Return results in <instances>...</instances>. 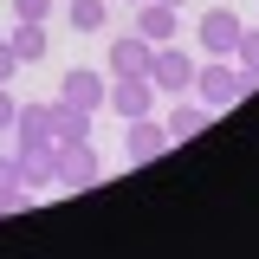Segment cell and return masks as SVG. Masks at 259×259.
Wrapping results in <instances>:
<instances>
[{
	"mask_svg": "<svg viewBox=\"0 0 259 259\" xmlns=\"http://www.w3.org/2000/svg\"><path fill=\"white\" fill-rule=\"evenodd\" d=\"M162 149H168V130H162V117L149 110V117H130L123 123V156L130 162H156Z\"/></svg>",
	"mask_w": 259,
	"mask_h": 259,
	"instance_id": "9c48e42d",
	"label": "cell"
},
{
	"mask_svg": "<svg viewBox=\"0 0 259 259\" xmlns=\"http://www.w3.org/2000/svg\"><path fill=\"white\" fill-rule=\"evenodd\" d=\"M65 20H71V32H104L110 0H71V7H65Z\"/></svg>",
	"mask_w": 259,
	"mask_h": 259,
	"instance_id": "5bb4252c",
	"label": "cell"
},
{
	"mask_svg": "<svg viewBox=\"0 0 259 259\" xmlns=\"http://www.w3.org/2000/svg\"><path fill=\"white\" fill-rule=\"evenodd\" d=\"M52 136H59V143H84V136H91V110L52 97Z\"/></svg>",
	"mask_w": 259,
	"mask_h": 259,
	"instance_id": "4fadbf2b",
	"label": "cell"
},
{
	"mask_svg": "<svg viewBox=\"0 0 259 259\" xmlns=\"http://www.w3.org/2000/svg\"><path fill=\"white\" fill-rule=\"evenodd\" d=\"M7 78H20V59H13V46L0 39V84H7Z\"/></svg>",
	"mask_w": 259,
	"mask_h": 259,
	"instance_id": "ac0fdd59",
	"label": "cell"
},
{
	"mask_svg": "<svg viewBox=\"0 0 259 259\" xmlns=\"http://www.w3.org/2000/svg\"><path fill=\"white\" fill-rule=\"evenodd\" d=\"M104 65H110V78H149L156 46H149L143 32H117V39H110V52H104Z\"/></svg>",
	"mask_w": 259,
	"mask_h": 259,
	"instance_id": "277c9868",
	"label": "cell"
},
{
	"mask_svg": "<svg viewBox=\"0 0 259 259\" xmlns=\"http://www.w3.org/2000/svg\"><path fill=\"white\" fill-rule=\"evenodd\" d=\"M13 168H20V188H26V194L59 188V136H20Z\"/></svg>",
	"mask_w": 259,
	"mask_h": 259,
	"instance_id": "7a4b0ae2",
	"label": "cell"
},
{
	"mask_svg": "<svg viewBox=\"0 0 259 259\" xmlns=\"http://www.w3.org/2000/svg\"><path fill=\"white\" fill-rule=\"evenodd\" d=\"M240 26H246V20H240V13H233V7H214V13H201V52H207V59H233V46H240Z\"/></svg>",
	"mask_w": 259,
	"mask_h": 259,
	"instance_id": "8992f818",
	"label": "cell"
},
{
	"mask_svg": "<svg viewBox=\"0 0 259 259\" xmlns=\"http://www.w3.org/2000/svg\"><path fill=\"white\" fill-rule=\"evenodd\" d=\"M104 110H117V117H149L156 110V84L149 78H110V97H104Z\"/></svg>",
	"mask_w": 259,
	"mask_h": 259,
	"instance_id": "30bf717a",
	"label": "cell"
},
{
	"mask_svg": "<svg viewBox=\"0 0 259 259\" xmlns=\"http://www.w3.org/2000/svg\"><path fill=\"white\" fill-rule=\"evenodd\" d=\"M7 46H13V59H20V65H39V59H46V26H39V20H13Z\"/></svg>",
	"mask_w": 259,
	"mask_h": 259,
	"instance_id": "7c38bea8",
	"label": "cell"
},
{
	"mask_svg": "<svg viewBox=\"0 0 259 259\" xmlns=\"http://www.w3.org/2000/svg\"><path fill=\"white\" fill-rule=\"evenodd\" d=\"M123 7H136V0H123Z\"/></svg>",
	"mask_w": 259,
	"mask_h": 259,
	"instance_id": "44dd1931",
	"label": "cell"
},
{
	"mask_svg": "<svg viewBox=\"0 0 259 259\" xmlns=\"http://www.w3.org/2000/svg\"><path fill=\"white\" fill-rule=\"evenodd\" d=\"M168 7H188V0H168Z\"/></svg>",
	"mask_w": 259,
	"mask_h": 259,
	"instance_id": "ffe728a7",
	"label": "cell"
},
{
	"mask_svg": "<svg viewBox=\"0 0 259 259\" xmlns=\"http://www.w3.org/2000/svg\"><path fill=\"white\" fill-rule=\"evenodd\" d=\"M13 117H20V97L0 84V130H13Z\"/></svg>",
	"mask_w": 259,
	"mask_h": 259,
	"instance_id": "e0dca14e",
	"label": "cell"
},
{
	"mask_svg": "<svg viewBox=\"0 0 259 259\" xmlns=\"http://www.w3.org/2000/svg\"><path fill=\"white\" fill-rule=\"evenodd\" d=\"M149 84H156V91H168V97H188V84H194V52H182L175 39H168V46H156Z\"/></svg>",
	"mask_w": 259,
	"mask_h": 259,
	"instance_id": "3957f363",
	"label": "cell"
},
{
	"mask_svg": "<svg viewBox=\"0 0 259 259\" xmlns=\"http://www.w3.org/2000/svg\"><path fill=\"white\" fill-rule=\"evenodd\" d=\"M207 117H214V110H207L201 97H188V104L175 97V110L162 117V130H168V143H188V136H201V130H207Z\"/></svg>",
	"mask_w": 259,
	"mask_h": 259,
	"instance_id": "8fae6325",
	"label": "cell"
},
{
	"mask_svg": "<svg viewBox=\"0 0 259 259\" xmlns=\"http://www.w3.org/2000/svg\"><path fill=\"white\" fill-rule=\"evenodd\" d=\"M104 182V162H97L91 136L84 143H59V188H97Z\"/></svg>",
	"mask_w": 259,
	"mask_h": 259,
	"instance_id": "5b68a950",
	"label": "cell"
},
{
	"mask_svg": "<svg viewBox=\"0 0 259 259\" xmlns=\"http://www.w3.org/2000/svg\"><path fill=\"white\" fill-rule=\"evenodd\" d=\"M20 182V168H13V156H0V188H13Z\"/></svg>",
	"mask_w": 259,
	"mask_h": 259,
	"instance_id": "d6986e66",
	"label": "cell"
},
{
	"mask_svg": "<svg viewBox=\"0 0 259 259\" xmlns=\"http://www.w3.org/2000/svg\"><path fill=\"white\" fill-rule=\"evenodd\" d=\"M233 65L259 78V26H240V46H233Z\"/></svg>",
	"mask_w": 259,
	"mask_h": 259,
	"instance_id": "9a60e30c",
	"label": "cell"
},
{
	"mask_svg": "<svg viewBox=\"0 0 259 259\" xmlns=\"http://www.w3.org/2000/svg\"><path fill=\"white\" fill-rule=\"evenodd\" d=\"M104 97H110V78H104V71H84V65H71V71H65L59 78V104H78V110H104Z\"/></svg>",
	"mask_w": 259,
	"mask_h": 259,
	"instance_id": "ba28073f",
	"label": "cell"
},
{
	"mask_svg": "<svg viewBox=\"0 0 259 259\" xmlns=\"http://www.w3.org/2000/svg\"><path fill=\"white\" fill-rule=\"evenodd\" d=\"M7 7H13V20H39V26L52 20V0H7Z\"/></svg>",
	"mask_w": 259,
	"mask_h": 259,
	"instance_id": "2e32d148",
	"label": "cell"
},
{
	"mask_svg": "<svg viewBox=\"0 0 259 259\" xmlns=\"http://www.w3.org/2000/svg\"><path fill=\"white\" fill-rule=\"evenodd\" d=\"M253 84H259V78H253V71H240L233 59H207V65H194L188 97H201L207 110H233V104L253 91Z\"/></svg>",
	"mask_w": 259,
	"mask_h": 259,
	"instance_id": "6da1fadb",
	"label": "cell"
},
{
	"mask_svg": "<svg viewBox=\"0 0 259 259\" xmlns=\"http://www.w3.org/2000/svg\"><path fill=\"white\" fill-rule=\"evenodd\" d=\"M130 13H136V20H130V32H143L149 46H168V39L182 32V7H168V0H136Z\"/></svg>",
	"mask_w": 259,
	"mask_h": 259,
	"instance_id": "52a82bcc",
	"label": "cell"
}]
</instances>
